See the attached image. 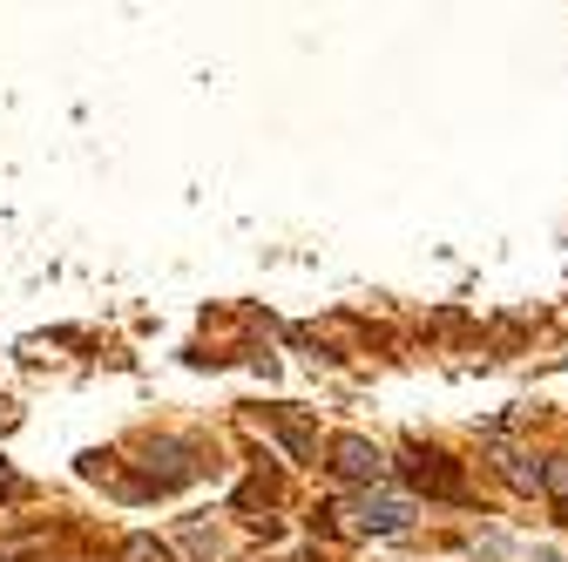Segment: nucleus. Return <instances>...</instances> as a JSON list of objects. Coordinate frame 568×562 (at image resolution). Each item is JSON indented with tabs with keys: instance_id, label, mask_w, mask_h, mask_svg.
<instances>
[{
	"instance_id": "obj_2",
	"label": "nucleus",
	"mask_w": 568,
	"mask_h": 562,
	"mask_svg": "<svg viewBox=\"0 0 568 562\" xmlns=\"http://www.w3.org/2000/svg\"><path fill=\"white\" fill-rule=\"evenodd\" d=\"M332 468H338L345 481H379L386 454H379L373 441H359V434H338V441H332Z\"/></svg>"
},
{
	"instance_id": "obj_3",
	"label": "nucleus",
	"mask_w": 568,
	"mask_h": 562,
	"mask_svg": "<svg viewBox=\"0 0 568 562\" xmlns=\"http://www.w3.org/2000/svg\"><path fill=\"white\" fill-rule=\"evenodd\" d=\"M406 522H413V502L406 495H366V509H359V529L366 535H393Z\"/></svg>"
},
{
	"instance_id": "obj_6",
	"label": "nucleus",
	"mask_w": 568,
	"mask_h": 562,
	"mask_svg": "<svg viewBox=\"0 0 568 562\" xmlns=\"http://www.w3.org/2000/svg\"><path fill=\"white\" fill-rule=\"evenodd\" d=\"M541 562H555V555H541Z\"/></svg>"
},
{
	"instance_id": "obj_5",
	"label": "nucleus",
	"mask_w": 568,
	"mask_h": 562,
	"mask_svg": "<svg viewBox=\"0 0 568 562\" xmlns=\"http://www.w3.org/2000/svg\"><path fill=\"white\" fill-rule=\"evenodd\" d=\"M122 562H170V555H163L150 535H129V542H122Z\"/></svg>"
},
{
	"instance_id": "obj_4",
	"label": "nucleus",
	"mask_w": 568,
	"mask_h": 562,
	"mask_svg": "<svg viewBox=\"0 0 568 562\" xmlns=\"http://www.w3.org/2000/svg\"><path fill=\"white\" fill-rule=\"evenodd\" d=\"M264 420H271V428L284 434V448H292V454H305V448H312V434H305V420H284V413H264Z\"/></svg>"
},
{
	"instance_id": "obj_1",
	"label": "nucleus",
	"mask_w": 568,
	"mask_h": 562,
	"mask_svg": "<svg viewBox=\"0 0 568 562\" xmlns=\"http://www.w3.org/2000/svg\"><path fill=\"white\" fill-rule=\"evenodd\" d=\"M406 481L413 488H426V495H460V474H454V461L440 454V448H406Z\"/></svg>"
}]
</instances>
